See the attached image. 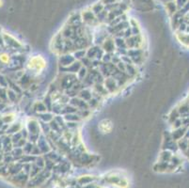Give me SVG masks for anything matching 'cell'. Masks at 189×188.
<instances>
[{
    "mask_svg": "<svg viewBox=\"0 0 189 188\" xmlns=\"http://www.w3.org/2000/svg\"><path fill=\"white\" fill-rule=\"evenodd\" d=\"M2 5H3V1L2 0H0V7H2Z\"/></svg>",
    "mask_w": 189,
    "mask_h": 188,
    "instance_id": "7a4b0ae2",
    "label": "cell"
},
{
    "mask_svg": "<svg viewBox=\"0 0 189 188\" xmlns=\"http://www.w3.org/2000/svg\"><path fill=\"white\" fill-rule=\"evenodd\" d=\"M0 60H1L3 63H8V60H9V57H8V56L7 54L3 53V54L0 55Z\"/></svg>",
    "mask_w": 189,
    "mask_h": 188,
    "instance_id": "6da1fadb",
    "label": "cell"
}]
</instances>
